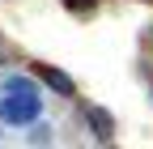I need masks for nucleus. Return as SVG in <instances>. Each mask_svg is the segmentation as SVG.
I'll return each instance as SVG.
<instances>
[{
    "label": "nucleus",
    "instance_id": "obj_5",
    "mask_svg": "<svg viewBox=\"0 0 153 149\" xmlns=\"http://www.w3.org/2000/svg\"><path fill=\"white\" fill-rule=\"evenodd\" d=\"M51 141H55V128H51L43 115L26 124V145H34V149H38V145H51Z\"/></svg>",
    "mask_w": 153,
    "mask_h": 149
},
{
    "label": "nucleus",
    "instance_id": "obj_9",
    "mask_svg": "<svg viewBox=\"0 0 153 149\" xmlns=\"http://www.w3.org/2000/svg\"><path fill=\"white\" fill-rule=\"evenodd\" d=\"M0 64H4V55H0Z\"/></svg>",
    "mask_w": 153,
    "mask_h": 149
},
{
    "label": "nucleus",
    "instance_id": "obj_1",
    "mask_svg": "<svg viewBox=\"0 0 153 149\" xmlns=\"http://www.w3.org/2000/svg\"><path fill=\"white\" fill-rule=\"evenodd\" d=\"M38 115H43V94H4L0 89V124L4 128H26Z\"/></svg>",
    "mask_w": 153,
    "mask_h": 149
},
{
    "label": "nucleus",
    "instance_id": "obj_2",
    "mask_svg": "<svg viewBox=\"0 0 153 149\" xmlns=\"http://www.w3.org/2000/svg\"><path fill=\"white\" fill-rule=\"evenodd\" d=\"M34 77L43 81L55 98H76V81L68 77L64 68H55V64H43V60H38V64H34Z\"/></svg>",
    "mask_w": 153,
    "mask_h": 149
},
{
    "label": "nucleus",
    "instance_id": "obj_3",
    "mask_svg": "<svg viewBox=\"0 0 153 149\" xmlns=\"http://www.w3.org/2000/svg\"><path fill=\"white\" fill-rule=\"evenodd\" d=\"M81 119H85V132L98 141V145H111L115 141V115H111L106 107H85Z\"/></svg>",
    "mask_w": 153,
    "mask_h": 149
},
{
    "label": "nucleus",
    "instance_id": "obj_8",
    "mask_svg": "<svg viewBox=\"0 0 153 149\" xmlns=\"http://www.w3.org/2000/svg\"><path fill=\"white\" fill-rule=\"evenodd\" d=\"M0 43H4V34H0Z\"/></svg>",
    "mask_w": 153,
    "mask_h": 149
},
{
    "label": "nucleus",
    "instance_id": "obj_6",
    "mask_svg": "<svg viewBox=\"0 0 153 149\" xmlns=\"http://www.w3.org/2000/svg\"><path fill=\"white\" fill-rule=\"evenodd\" d=\"M64 9H68V13H89L94 0H64Z\"/></svg>",
    "mask_w": 153,
    "mask_h": 149
},
{
    "label": "nucleus",
    "instance_id": "obj_4",
    "mask_svg": "<svg viewBox=\"0 0 153 149\" xmlns=\"http://www.w3.org/2000/svg\"><path fill=\"white\" fill-rule=\"evenodd\" d=\"M0 89H4V94H43V81H38V77H26V72H4Z\"/></svg>",
    "mask_w": 153,
    "mask_h": 149
},
{
    "label": "nucleus",
    "instance_id": "obj_7",
    "mask_svg": "<svg viewBox=\"0 0 153 149\" xmlns=\"http://www.w3.org/2000/svg\"><path fill=\"white\" fill-rule=\"evenodd\" d=\"M0 141H4V124H0Z\"/></svg>",
    "mask_w": 153,
    "mask_h": 149
},
{
    "label": "nucleus",
    "instance_id": "obj_10",
    "mask_svg": "<svg viewBox=\"0 0 153 149\" xmlns=\"http://www.w3.org/2000/svg\"><path fill=\"white\" fill-rule=\"evenodd\" d=\"M149 94H153V89H149Z\"/></svg>",
    "mask_w": 153,
    "mask_h": 149
}]
</instances>
